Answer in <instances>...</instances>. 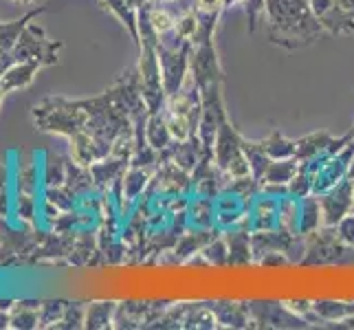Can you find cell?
<instances>
[{"label":"cell","instance_id":"cell-15","mask_svg":"<svg viewBox=\"0 0 354 330\" xmlns=\"http://www.w3.org/2000/svg\"><path fill=\"white\" fill-rule=\"evenodd\" d=\"M350 174L354 176V163H352V169H350Z\"/></svg>","mask_w":354,"mask_h":330},{"label":"cell","instance_id":"cell-16","mask_svg":"<svg viewBox=\"0 0 354 330\" xmlns=\"http://www.w3.org/2000/svg\"><path fill=\"white\" fill-rule=\"evenodd\" d=\"M0 181H3V178H0Z\"/></svg>","mask_w":354,"mask_h":330},{"label":"cell","instance_id":"cell-3","mask_svg":"<svg viewBox=\"0 0 354 330\" xmlns=\"http://www.w3.org/2000/svg\"><path fill=\"white\" fill-rule=\"evenodd\" d=\"M40 68H42V64L38 62V59H24V62H14L3 73L0 82H3V86H5L7 93L27 89L29 84L35 80V75H38Z\"/></svg>","mask_w":354,"mask_h":330},{"label":"cell","instance_id":"cell-1","mask_svg":"<svg viewBox=\"0 0 354 330\" xmlns=\"http://www.w3.org/2000/svg\"><path fill=\"white\" fill-rule=\"evenodd\" d=\"M266 38L286 48L313 44L324 27L304 0H264Z\"/></svg>","mask_w":354,"mask_h":330},{"label":"cell","instance_id":"cell-6","mask_svg":"<svg viewBox=\"0 0 354 330\" xmlns=\"http://www.w3.org/2000/svg\"><path fill=\"white\" fill-rule=\"evenodd\" d=\"M104 5H106L108 9H111L115 16H119L121 20H124V24L128 27L130 35L139 42V20L134 18L132 7H130L128 0H104Z\"/></svg>","mask_w":354,"mask_h":330},{"label":"cell","instance_id":"cell-10","mask_svg":"<svg viewBox=\"0 0 354 330\" xmlns=\"http://www.w3.org/2000/svg\"><path fill=\"white\" fill-rule=\"evenodd\" d=\"M221 5H223V0H198V7L205 14H214V11L221 9Z\"/></svg>","mask_w":354,"mask_h":330},{"label":"cell","instance_id":"cell-8","mask_svg":"<svg viewBox=\"0 0 354 330\" xmlns=\"http://www.w3.org/2000/svg\"><path fill=\"white\" fill-rule=\"evenodd\" d=\"M308 5H310V9H313V14L317 16V18H322L326 11H330L335 5H337V0H308Z\"/></svg>","mask_w":354,"mask_h":330},{"label":"cell","instance_id":"cell-4","mask_svg":"<svg viewBox=\"0 0 354 330\" xmlns=\"http://www.w3.org/2000/svg\"><path fill=\"white\" fill-rule=\"evenodd\" d=\"M44 7L40 5H35L33 9H29L27 14H24L22 18L18 20H11V22H0V48H7V51H11V48L16 46L18 38H20V33L24 31V27L38 18V14H42Z\"/></svg>","mask_w":354,"mask_h":330},{"label":"cell","instance_id":"cell-12","mask_svg":"<svg viewBox=\"0 0 354 330\" xmlns=\"http://www.w3.org/2000/svg\"><path fill=\"white\" fill-rule=\"evenodd\" d=\"M130 7H139V5H145V0H128Z\"/></svg>","mask_w":354,"mask_h":330},{"label":"cell","instance_id":"cell-2","mask_svg":"<svg viewBox=\"0 0 354 330\" xmlns=\"http://www.w3.org/2000/svg\"><path fill=\"white\" fill-rule=\"evenodd\" d=\"M62 48V42L59 40H51L46 38V33L42 27H38L33 20L24 27V31L20 33V38L16 42V46L11 48L16 62H24V59H38L42 66H53L57 64V51Z\"/></svg>","mask_w":354,"mask_h":330},{"label":"cell","instance_id":"cell-13","mask_svg":"<svg viewBox=\"0 0 354 330\" xmlns=\"http://www.w3.org/2000/svg\"><path fill=\"white\" fill-rule=\"evenodd\" d=\"M7 95V91H5V86H3V82H0V104H3V97Z\"/></svg>","mask_w":354,"mask_h":330},{"label":"cell","instance_id":"cell-9","mask_svg":"<svg viewBox=\"0 0 354 330\" xmlns=\"http://www.w3.org/2000/svg\"><path fill=\"white\" fill-rule=\"evenodd\" d=\"M16 62V57L11 51H7V48H0V77H3V73Z\"/></svg>","mask_w":354,"mask_h":330},{"label":"cell","instance_id":"cell-5","mask_svg":"<svg viewBox=\"0 0 354 330\" xmlns=\"http://www.w3.org/2000/svg\"><path fill=\"white\" fill-rule=\"evenodd\" d=\"M319 20V24L326 29V31H330L333 35H346V33H354V16L348 14V11H344L339 7V3L330 9V11H326V14L322 18H317Z\"/></svg>","mask_w":354,"mask_h":330},{"label":"cell","instance_id":"cell-7","mask_svg":"<svg viewBox=\"0 0 354 330\" xmlns=\"http://www.w3.org/2000/svg\"><path fill=\"white\" fill-rule=\"evenodd\" d=\"M148 20H150L152 29L156 33H165V31H169V29L174 27V20H172V16H169L165 9H152L150 14H148Z\"/></svg>","mask_w":354,"mask_h":330},{"label":"cell","instance_id":"cell-11","mask_svg":"<svg viewBox=\"0 0 354 330\" xmlns=\"http://www.w3.org/2000/svg\"><path fill=\"white\" fill-rule=\"evenodd\" d=\"M339 3V7L344 9V11H348V14H352L354 16V0H337Z\"/></svg>","mask_w":354,"mask_h":330},{"label":"cell","instance_id":"cell-14","mask_svg":"<svg viewBox=\"0 0 354 330\" xmlns=\"http://www.w3.org/2000/svg\"><path fill=\"white\" fill-rule=\"evenodd\" d=\"M18 3H29L31 5V3H38V0H18Z\"/></svg>","mask_w":354,"mask_h":330}]
</instances>
